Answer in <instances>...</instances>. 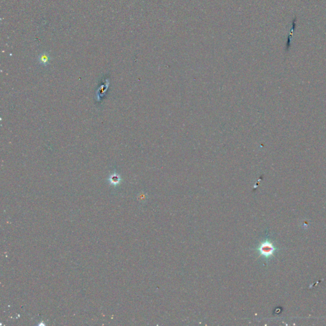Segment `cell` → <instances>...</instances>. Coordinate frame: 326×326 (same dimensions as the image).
<instances>
[{
  "instance_id": "7a4b0ae2",
  "label": "cell",
  "mask_w": 326,
  "mask_h": 326,
  "mask_svg": "<svg viewBox=\"0 0 326 326\" xmlns=\"http://www.w3.org/2000/svg\"><path fill=\"white\" fill-rule=\"evenodd\" d=\"M120 181H121V178L119 176V174H118L115 172H114L113 174H112L108 179V182H110V183L114 186H116L119 184Z\"/></svg>"
},
{
  "instance_id": "3957f363",
  "label": "cell",
  "mask_w": 326,
  "mask_h": 326,
  "mask_svg": "<svg viewBox=\"0 0 326 326\" xmlns=\"http://www.w3.org/2000/svg\"><path fill=\"white\" fill-rule=\"evenodd\" d=\"M260 251L262 252V253L264 255H269V254H271L272 251H273V248L271 247V245H263L262 246L261 248H260Z\"/></svg>"
},
{
  "instance_id": "6da1fadb",
  "label": "cell",
  "mask_w": 326,
  "mask_h": 326,
  "mask_svg": "<svg viewBox=\"0 0 326 326\" xmlns=\"http://www.w3.org/2000/svg\"><path fill=\"white\" fill-rule=\"evenodd\" d=\"M38 60L39 63L43 66H47L50 63V55L47 52H43L38 57Z\"/></svg>"
}]
</instances>
